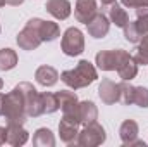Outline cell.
<instances>
[{
  "instance_id": "35",
  "label": "cell",
  "mask_w": 148,
  "mask_h": 147,
  "mask_svg": "<svg viewBox=\"0 0 148 147\" xmlns=\"http://www.w3.org/2000/svg\"><path fill=\"white\" fill-rule=\"evenodd\" d=\"M5 5V0H0V7H3Z\"/></svg>"
},
{
  "instance_id": "7",
  "label": "cell",
  "mask_w": 148,
  "mask_h": 147,
  "mask_svg": "<svg viewBox=\"0 0 148 147\" xmlns=\"http://www.w3.org/2000/svg\"><path fill=\"white\" fill-rule=\"evenodd\" d=\"M64 116L73 118V119H76L79 125L84 126V125H90V123L97 121V118H98V109H97L95 102H91V101H83V102H77L73 109L66 111Z\"/></svg>"
},
{
  "instance_id": "4",
  "label": "cell",
  "mask_w": 148,
  "mask_h": 147,
  "mask_svg": "<svg viewBox=\"0 0 148 147\" xmlns=\"http://www.w3.org/2000/svg\"><path fill=\"white\" fill-rule=\"evenodd\" d=\"M40 23L41 19L40 17H33L26 23V26L19 31V35L16 38L17 45L23 49V50H35L38 49L43 42L40 38Z\"/></svg>"
},
{
  "instance_id": "12",
  "label": "cell",
  "mask_w": 148,
  "mask_h": 147,
  "mask_svg": "<svg viewBox=\"0 0 148 147\" xmlns=\"http://www.w3.org/2000/svg\"><path fill=\"white\" fill-rule=\"evenodd\" d=\"M98 97L107 106H112V104L119 102V83L112 81L109 78L102 80V83L98 85Z\"/></svg>"
},
{
  "instance_id": "13",
  "label": "cell",
  "mask_w": 148,
  "mask_h": 147,
  "mask_svg": "<svg viewBox=\"0 0 148 147\" xmlns=\"http://www.w3.org/2000/svg\"><path fill=\"white\" fill-rule=\"evenodd\" d=\"M45 9L50 16H53L59 21H64L71 16V2L69 0H47Z\"/></svg>"
},
{
  "instance_id": "25",
  "label": "cell",
  "mask_w": 148,
  "mask_h": 147,
  "mask_svg": "<svg viewBox=\"0 0 148 147\" xmlns=\"http://www.w3.org/2000/svg\"><path fill=\"white\" fill-rule=\"evenodd\" d=\"M134 61L138 62V66H147L148 64V35L141 38L138 42V47H136V52H134Z\"/></svg>"
},
{
  "instance_id": "5",
  "label": "cell",
  "mask_w": 148,
  "mask_h": 147,
  "mask_svg": "<svg viewBox=\"0 0 148 147\" xmlns=\"http://www.w3.org/2000/svg\"><path fill=\"white\" fill-rule=\"evenodd\" d=\"M60 49L66 55L69 57H76V55H81L84 52V35L79 28H67L62 35L60 40Z\"/></svg>"
},
{
  "instance_id": "27",
  "label": "cell",
  "mask_w": 148,
  "mask_h": 147,
  "mask_svg": "<svg viewBox=\"0 0 148 147\" xmlns=\"http://www.w3.org/2000/svg\"><path fill=\"white\" fill-rule=\"evenodd\" d=\"M133 104H136L138 107H148V88L147 87H134V99Z\"/></svg>"
},
{
  "instance_id": "10",
  "label": "cell",
  "mask_w": 148,
  "mask_h": 147,
  "mask_svg": "<svg viewBox=\"0 0 148 147\" xmlns=\"http://www.w3.org/2000/svg\"><path fill=\"white\" fill-rule=\"evenodd\" d=\"M98 12V3L97 0H76L74 5V16L79 23L88 24Z\"/></svg>"
},
{
  "instance_id": "6",
  "label": "cell",
  "mask_w": 148,
  "mask_h": 147,
  "mask_svg": "<svg viewBox=\"0 0 148 147\" xmlns=\"http://www.w3.org/2000/svg\"><path fill=\"white\" fill-rule=\"evenodd\" d=\"M105 140H107L105 128H103L100 123L93 121V123H90V125H84V128L79 132L77 140H76V146L97 147V146H102Z\"/></svg>"
},
{
  "instance_id": "15",
  "label": "cell",
  "mask_w": 148,
  "mask_h": 147,
  "mask_svg": "<svg viewBox=\"0 0 148 147\" xmlns=\"http://www.w3.org/2000/svg\"><path fill=\"white\" fill-rule=\"evenodd\" d=\"M35 80H36L38 85H41V87H53L57 81H59V73H57V69L55 68H52V66H40L36 71H35Z\"/></svg>"
},
{
  "instance_id": "16",
  "label": "cell",
  "mask_w": 148,
  "mask_h": 147,
  "mask_svg": "<svg viewBox=\"0 0 148 147\" xmlns=\"http://www.w3.org/2000/svg\"><path fill=\"white\" fill-rule=\"evenodd\" d=\"M138 133H140V128H138V123L134 119H126L122 121L121 128H119V137L122 140L124 146H131L136 139H138Z\"/></svg>"
},
{
  "instance_id": "28",
  "label": "cell",
  "mask_w": 148,
  "mask_h": 147,
  "mask_svg": "<svg viewBox=\"0 0 148 147\" xmlns=\"http://www.w3.org/2000/svg\"><path fill=\"white\" fill-rule=\"evenodd\" d=\"M122 30H124V38H126L129 43H138V42L141 40V37H140V33H138V30H136V26H134L133 21H129Z\"/></svg>"
},
{
  "instance_id": "2",
  "label": "cell",
  "mask_w": 148,
  "mask_h": 147,
  "mask_svg": "<svg viewBox=\"0 0 148 147\" xmlns=\"http://www.w3.org/2000/svg\"><path fill=\"white\" fill-rule=\"evenodd\" d=\"M2 116L5 118L7 125H24L28 119L26 104L23 94L17 90V87L12 88V92L3 94V111Z\"/></svg>"
},
{
  "instance_id": "1",
  "label": "cell",
  "mask_w": 148,
  "mask_h": 147,
  "mask_svg": "<svg viewBox=\"0 0 148 147\" xmlns=\"http://www.w3.org/2000/svg\"><path fill=\"white\" fill-rule=\"evenodd\" d=\"M97 78H98L97 68L86 59L79 61L77 66L73 69H66L60 73V80L73 90H79V88L91 85L93 81H97Z\"/></svg>"
},
{
  "instance_id": "31",
  "label": "cell",
  "mask_w": 148,
  "mask_h": 147,
  "mask_svg": "<svg viewBox=\"0 0 148 147\" xmlns=\"http://www.w3.org/2000/svg\"><path fill=\"white\" fill-rule=\"evenodd\" d=\"M23 2H24V0H5V3H9V5H14V7H16V5H21Z\"/></svg>"
},
{
  "instance_id": "11",
  "label": "cell",
  "mask_w": 148,
  "mask_h": 147,
  "mask_svg": "<svg viewBox=\"0 0 148 147\" xmlns=\"http://www.w3.org/2000/svg\"><path fill=\"white\" fill-rule=\"evenodd\" d=\"M88 28V35L93 38H103L107 37L109 30H110V19L103 14V12H97V16L86 24Z\"/></svg>"
},
{
  "instance_id": "19",
  "label": "cell",
  "mask_w": 148,
  "mask_h": 147,
  "mask_svg": "<svg viewBox=\"0 0 148 147\" xmlns=\"http://www.w3.org/2000/svg\"><path fill=\"white\" fill-rule=\"evenodd\" d=\"M60 37V28L53 21H43L40 23V38L41 42H53Z\"/></svg>"
},
{
  "instance_id": "24",
  "label": "cell",
  "mask_w": 148,
  "mask_h": 147,
  "mask_svg": "<svg viewBox=\"0 0 148 147\" xmlns=\"http://www.w3.org/2000/svg\"><path fill=\"white\" fill-rule=\"evenodd\" d=\"M133 99H134V87L127 80H122L119 83V102L129 106L133 104Z\"/></svg>"
},
{
  "instance_id": "30",
  "label": "cell",
  "mask_w": 148,
  "mask_h": 147,
  "mask_svg": "<svg viewBox=\"0 0 148 147\" xmlns=\"http://www.w3.org/2000/svg\"><path fill=\"white\" fill-rule=\"evenodd\" d=\"M7 144V126H0V146Z\"/></svg>"
},
{
  "instance_id": "26",
  "label": "cell",
  "mask_w": 148,
  "mask_h": 147,
  "mask_svg": "<svg viewBox=\"0 0 148 147\" xmlns=\"http://www.w3.org/2000/svg\"><path fill=\"white\" fill-rule=\"evenodd\" d=\"M41 99H43V109H45V114H52L55 111H59V99L55 94L52 92H43L41 94Z\"/></svg>"
},
{
  "instance_id": "8",
  "label": "cell",
  "mask_w": 148,
  "mask_h": 147,
  "mask_svg": "<svg viewBox=\"0 0 148 147\" xmlns=\"http://www.w3.org/2000/svg\"><path fill=\"white\" fill-rule=\"evenodd\" d=\"M129 52H126L124 49H115V50H100L95 55V64L98 66V69L102 71H117L119 64L122 62V59L127 55Z\"/></svg>"
},
{
  "instance_id": "17",
  "label": "cell",
  "mask_w": 148,
  "mask_h": 147,
  "mask_svg": "<svg viewBox=\"0 0 148 147\" xmlns=\"http://www.w3.org/2000/svg\"><path fill=\"white\" fill-rule=\"evenodd\" d=\"M117 74H119L121 80H127V81H131L133 78H136V74H138V62L134 61V57L131 54H127L122 59V62L117 68Z\"/></svg>"
},
{
  "instance_id": "29",
  "label": "cell",
  "mask_w": 148,
  "mask_h": 147,
  "mask_svg": "<svg viewBox=\"0 0 148 147\" xmlns=\"http://www.w3.org/2000/svg\"><path fill=\"white\" fill-rule=\"evenodd\" d=\"M121 3L127 9H138V7H148V0H121Z\"/></svg>"
},
{
  "instance_id": "3",
  "label": "cell",
  "mask_w": 148,
  "mask_h": 147,
  "mask_svg": "<svg viewBox=\"0 0 148 147\" xmlns=\"http://www.w3.org/2000/svg\"><path fill=\"white\" fill-rule=\"evenodd\" d=\"M16 87H17V90H19V92L23 94V97H24V104H26V114H28V118H38V116L45 114L41 94L38 92L31 83H28V81H21V83L16 85Z\"/></svg>"
},
{
  "instance_id": "22",
  "label": "cell",
  "mask_w": 148,
  "mask_h": 147,
  "mask_svg": "<svg viewBox=\"0 0 148 147\" xmlns=\"http://www.w3.org/2000/svg\"><path fill=\"white\" fill-rule=\"evenodd\" d=\"M55 95H57V99H59V107L62 109V112L73 109L74 106L79 102V101H77V95L73 92V88H71V90H60V92H57Z\"/></svg>"
},
{
  "instance_id": "33",
  "label": "cell",
  "mask_w": 148,
  "mask_h": 147,
  "mask_svg": "<svg viewBox=\"0 0 148 147\" xmlns=\"http://www.w3.org/2000/svg\"><path fill=\"white\" fill-rule=\"evenodd\" d=\"M2 111H3V94H0V116H2Z\"/></svg>"
},
{
  "instance_id": "34",
  "label": "cell",
  "mask_w": 148,
  "mask_h": 147,
  "mask_svg": "<svg viewBox=\"0 0 148 147\" xmlns=\"http://www.w3.org/2000/svg\"><path fill=\"white\" fill-rule=\"evenodd\" d=\"M2 88H3V80L0 78V90H2Z\"/></svg>"
},
{
  "instance_id": "14",
  "label": "cell",
  "mask_w": 148,
  "mask_h": 147,
  "mask_svg": "<svg viewBox=\"0 0 148 147\" xmlns=\"http://www.w3.org/2000/svg\"><path fill=\"white\" fill-rule=\"evenodd\" d=\"M29 139V132L23 125H7V144L14 147L24 146Z\"/></svg>"
},
{
  "instance_id": "20",
  "label": "cell",
  "mask_w": 148,
  "mask_h": 147,
  "mask_svg": "<svg viewBox=\"0 0 148 147\" xmlns=\"http://www.w3.org/2000/svg\"><path fill=\"white\" fill-rule=\"evenodd\" d=\"M33 146L35 147H53L55 137L48 128H38L33 135Z\"/></svg>"
},
{
  "instance_id": "36",
  "label": "cell",
  "mask_w": 148,
  "mask_h": 147,
  "mask_svg": "<svg viewBox=\"0 0 148 147\" xmlns=\"http://www.w3.org/2000/svg\"><path fill=\"white\" fill-rule=\"evenodd\" d=\"M0 31H2V28H0Z\"/></svg>"
},
{
  "instance_id": "32",
  "label": "cell",
  "mask_w": 148,
  "mask_h": 147,
  "mask_svg": "<svg viewBox=\"0 0 148 147\" xmlns=\"http://www.w3.org/2000/svg\"><path fill=\"white\" fill-rule=\"evenodd\" d=\"M98 2H100V3H102L103 7H109V5H112V3H114L115 0H98Z\"/></svg>"
},
{
  "instance_id": "18",
  "label": "cell",
  "mask_w": 148,
  "mask_h": 147,
  "mask_svg": "<svg viewBox=\"0 0 148 147\" xmlns=\"http://www.w3.org/2000/svg\"><path fill=\"white\" fill-rule=\"evenodd\" d=\"M109 7H110L109 9V19H110V23H114L117 28H124L129 23V14L126 12V9L121 3H117V2H114Z\"/></svg>"
},
{
  "instance_id": "9",
  "label": "cell",
  "mask_w": 148,
  "mask_h": 147,
  "mask_svg": "<svg viewBox=\"0 0 148 147\" xmlns=\"http://www.w3.org/2000/svg\"><path fill=\"white\" fill-rule=\"evenodd\" d=\"M59 135H60V140L64 144L74 146L77 140V135H79V123L73 118L62 116V119L59 123Z\"/></svg>"
},
{
  "instance_id": "21",
  "label": "cell",
  "mask_w": 148,
  "mask_h": 147,
  "mask_svg": "<svg viewBox=\"0 0 148 147\" xmlns=\"http://www.w3.org/2000/svg\"><path fill=\"white\" fill-rule=\"evenodd\" d=\"M17 54L12 49H0V71H9L17 66Z\"/></svg>"
},
{
  "instance_id": "23",
  "label": "cell",
  "mask_w": 148,
  "mask_h": 147,
  "mask_svg": "<svg viewBox=\"0 0 148 147\" xmlns=\"http://www.w3.org/2000/svg\"><path fill=\"white\" fill-rule=\"evenodd\" d=\"M140 37L143 38L148 35V7H138L136 9V21H133Z\"/></svg>"
}]
</instances>
